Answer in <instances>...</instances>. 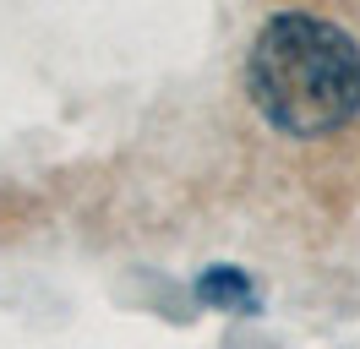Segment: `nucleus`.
Listing matches in <instances>:
<instances>
[{
	"mask_svg": "<svg viewBox=\"0 0 360 349\" xmlns=\"http://www.w3.org/2000/svg\"><path fill=\"white\" fill-rule=\"evenodd\" d=\"M246 99L278 137H333L360 115V39L333 17L278 11L246 49Z\"/></svg>",
	"mask_w": 360,
	"mask_h": 349,
	"instance_id": "1",
	"label": "nucleus"
},
{
	"mask_svg": "<svg viewBox=\"0 0 360 349\" xmlns=\"http://www.w3.org/2000/svg\"><path fill=\"white\" fill-rule=\"evenodd\" d=\"M191 289H197V300H202L207 311H224V317H257V311H262L257 284H251L240 267H229V262H219V267H202Z\"/></svg>",
	"mask_w": 360,
	"mask_h": 349,
	"instance_id": "2",
	"label": "nucleus"
}]
</instances>
